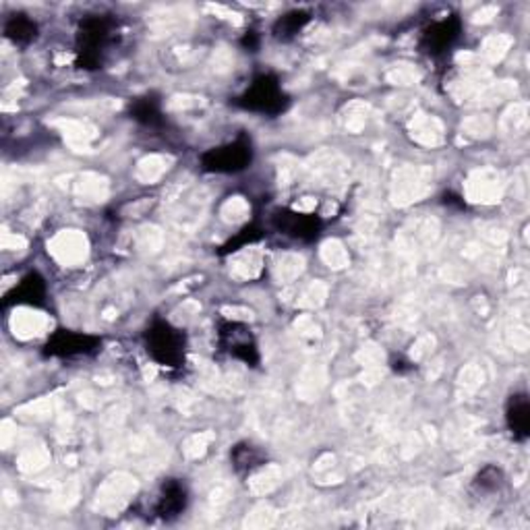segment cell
<instances>
[{
  "label": "cell",
  "instance_id": "1",
  "mask_svg": "<svg viewBox=\"0 0 530 530\" xmlns=\"http://www.w3.org/2000/svg\"><path fill=\"white\" fill-rule=\"evenodd\" d=\"M147 352L161 367H180L185 363V335L166 321H156L145 334Z\"/></svg>",
  "mask_w": 530,
  "mask_h": 530
},
{
  "label": "cell",
  "instance_id": "2",
  "mask_svg": "<svg viewBox=\"0 0 530 530\" xmlns=\"http://www.w3.org/2000/svg\"><path fill=\"white\" fill-rule=\"evenodd\" d=\"M236 104L257 114H280L288 106V95L274 75H261L251 83Z\"/></svg>",
  "mask_w": 530,
  "mask_h": 530
},
{
  "label": "cell",
  "instance_id": "3",
  "mask_svg": "<svg viewBox=\"0 0 530 530\" xmlns=\"http://www.w3.org/2000/svg\"><path fill=\"white\" fill-rule=\"evenodd\" d=\"M253 160V147L247 137H238L230 144L211 147L202 156V164L208 172L235 174L244 170Z\"/></svg>",
  "mask_w": 530,
  "mask_h": 530
},
{
  "label": "cell",
  "instance_id": "4",
  "mask_svg": "<svg viewBox=\"0 0 530 530\" xmlns=\"http://www.w3.org/2000/svg\"><path fill=\"white\" fill-rule=\"evenodd\" d=\"M108 37H110V23L106 19L89 17L81 23L77 42H79V54H81L83 67L86 69L98 67L100 54L108 44Z\"/></svg>",
  "mask_w": 530,
  "mask_h": 530
},
{
  "label": "cell",
  "instance_id": "5",
  "mask_svg": "<svg viewBox=\"0 0 530 530\" xmlns=\"http://www.w3.org/2000/svg\"><path fill=\"white\" fill-rule=\"evenodd\" d=\"M219 344L224 346V351L238 360H243L244 365L255 367L260 363V352H257V342L253 334L241 323H226L219 327Z\"/></svg>",
  "mask_w": 530,
  "mask_h": 530
},
{
  "label": "cell",
  "instance_id": "6",
  "mask_svg": "<svg viewBox=\"0 0 530 530\" xmlns=\"http://www.w3.org/2000/svg\"><path fill=\"white\" fill-rule=\"evenodd\" d=\"M100 348V340L95 335L70 332V329H61L56 332L46 344V354L50 357L61 359H73V357H86Z\"/></svg>",
  "mask_w": 530,
  "mask_h": 530
},
{
  "label": "cell",
  "instance_id": "7",
  "mask_svg": "<svg viewBox=\"0 0 530 530\" xmlns=\"http://www.w3.org/2000/svg\"><path fill=\"white\" fill-rule=\"evenodd\" d=\"M271 219H274V226L282 235L299 238V241H313V238H318L323 226L318 216L288 210L276 211V216Z\"/></svg>",
  "mask_w": 530,
  "mask_h": 530
},
{
  "label": "cell",
  "instance_id": "8",
  "mask_svg": "<svg viewBox=\"0 0 530 530\" xmlns=\"http://www.w3.org/2000/svg\"><path fill=\"white\" fill-rule=\"evenodd\" d=\"M460 28H462L460 19L456 17H448V19H442V21L433 23L431 28L425 29L421 48L426 54H433V56L445 53V50L458 40V36H460Z\"/></svg>",
  "mask_w": 530,
  "mask_h": 530
},
{
  "label": "cell",
  "instance_id": "9",
  "mask_svg": "<svg viewBox=\"0 0 530 530\" xmlns=\"http://www.w3.org/2000/svg\"><path fill=\"white\" fill-rule=\"evenodd\" d=\"M508 429L512 431V435L520 442L530 435V402L526 393H514L508 402L506 410Z\"/></svg>",
  "mask_w": 530,
  "mask_h": 530
},
{
  "label": "cell",
  "instance_id": "10",
  "mask_svg": "<svg viewBox=\"0 0 530 530\" xmlns=\"http://www.w3.org/2000/svg\"><path fill=\"white\" fill-rule=\"evenodd\" d=\"M186 506V491L178 481H168L161 489V495L156 503V512L161 518H172L178 516Z\"/></svg>",
  "mask_w": 530,
  "mask_h": 530
},
{
  "label": "cell",
  "instance_id": "11",
  "mask_svg": "<svg viewBox=\"0 0 530 530\" xmlns=\"http://www.w3.org/2000/svg\"><path fill=\"white\" fill-rule=\"evenodd\" d=\"M44 296H46V284L37 274H29L12 290L9 299L15 301L17 305H40L44 302Z\"/></svg>",
  "mask_w": 530,
  "mask_h": 530
},
{
  "label": "cell",
  "instance_id": "12",
  "mask_svg": "<svg viewBox=\"0 0 530 530\" xmlns=\"http://www.w3.org/2000/svg\"><path fill=\"white\" fill-rule=\"evenodd\" d=\"M4 36L19 46H25V44L36 40L37 25L28 15H12L4 25Z\"/></svg>",
  "mask_w": 530,
  "mask_h": 530
},
{
  "label": "cell",
  "instance_id": "13",
  "mask_svg": "<svg viewBox=\"0 0 530 530\" xmlns=\"http://www.w3.org/2000/svg\"><path fill=\"white\" fill-rule=\"evenodd\" d=\"M309 21V12L305 11H293L280 17L274 25V36L277 40H290V37L299 34Z\"/></svg>",
  "mask_w": 530,
  "mask_h": 530
},
{
  "label": "cell",
  "instance_id": "14",
  "mask_svg": "<svg viewBox=\"0 0 530 530\" xmlns=\"http://www.w3.org/2000/svg\"><path fill=\"white\" fill-rule=\"evenodd\" d=\"M131 114L135 120L144 122V125H156L160 120V102L152 95H145V98H137L131 104Z\"/></svg>",
  "mask_w": 530,
  "mask_h": 530
},
{
  "label": "cell",
  "instance_id": "15",
  "mask_svg": "<svg viewBox=\"0 0 530 530\" xmlns=\"http://www.w3.org/2000/svg\"><path fill=\"white\" fill-rule=\"evenodd\" d=\"M232 462L238 470H253L260 464V454H257L253 445H236L232 451Z\"/></svg>",
  "mask_w": 530,
  "mask_h": 530
},
{
  "label": "cell",
  "instance_id": "16",
  "mask_svg": "<svg viewBox=\"0 0 530 530\" xmlns=\"http://www.w3.org/2000/svg\"><path fill=\"white\" fill-rule=\"evenodd\" d=\"M501 483V470L495 468V467H487L484 470H481V475L476 476V484L481 489H497Z\"/></svg>",
  "mask_w": 530,
  "mask_h": 530
}]
</instances>
